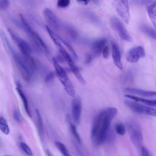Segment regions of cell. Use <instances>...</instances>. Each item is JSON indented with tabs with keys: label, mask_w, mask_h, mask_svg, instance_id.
<instances>
[{
	"label": "cell",
	"mask_w": 156,
	"mask_h": 156,
	"mask_svg": "<svg viewBox=\"0 0 156 156\" xmlns=\"http://www.w3.org/2000/svg\"><path fill=\"white\" fill-rule=\"evenodd\" d=\"M117 112L116 108L108 107L96 115L91 130V138L94 145L98 146L105 142L110 123Z\"/></svg>",
	"instance_id": "6da1fadb"
},
{
	"label": "cell",
	"mask_w": 156,
	"mask_h": 156,
	"mask_svg": "<svg viewBox=\"0 0 156 156\" xmlns=\"http://www.w3.org/2000/svg\"><path fill=\"white\" fill-rule=\"evenodd\" d=\"M2 36V38L3 39V40L5 41V43H6L5 44L7 45L9 50L10 51L13 58L19 69L20 73H21L23 79L27 82H29L32 80L33 76H34V73L30 70V69L29 68V66H27V65L26 64V63L25 62L23 57H22L21 54L17 53L12 48V46H11L10 43L9 42V41L7 40L6 36L2 33L1 34Z\"/></svg>",
	"instance_id": "7a4b0ae2"
},
{
	"label": "cell",
	"mask_w": 156,
	"mask_h": 156,
	"mask_svg": "<svg viewBox=\"0 0 156 156\" xmlns=\"http://www.w3.org/2000/svg\"><path fill=\"white\" fill-rule=\"evenodd\" d=\"M20 18L22 27L24 32L26 33V34L28 35L30 40L34 43L33 44L34 45V46L36 48H37L38 51H41L46 54H48V48L44 43V42L43 41V40L40 37V36L37 33H36L32 28H31L26 18L22 15H20Z\"/></svg>",
	"instance_id": "3957f363"
},
{
	"label": "cell",
	"mask_w": 156,
	"mask_h": 156,
	"mask_svg": "<svg viewBox=\"0 0 156 156\" xmlns=\"http://www.w3.org/2000/svg\"><path fill=\"white\" fill-rule=\"evenodd\" d=\"M52 63L55 71L56 75L58 79H59V80L60 81V82L62 83L65 88V90L68 94L69 96L74 97L75 91H74L73 85L71 82V80H69V79L68 78L65 70L59 64L57 60L54 57L52 58Z\"/></svg>",
	"instance_id": "277c9868"
},
{
	"label": "cell",
	"mask_w": 156,
	"mask_h": 156,
	"mask_svg": "<svg viewBox=\"0 0 156 156\" xmlns=\"http://www.w3.org/2000/svg\"><path fill=\"white\" fill-rule=\"evenodd\" d=\"M127 130L132 143L137 148H141L143 143V133L140 124L131 119L126 122Z\"/></svg>",
	"instance_id": "5b68a950"
},
{
	"label": "cell",
	"mask_w": 156,
	"mask_h": 156,
	"mask_svg": "<svg viewBox=\"0 0 156 156\" xmlns=\"http://www.w3.org/2000/svg\"><path fill=\"white\" fill-rule=\"evenodd\" d=\"M9 32L14 41V42L18 46L20 49V54L24 58H30L32 56V48L30 46L23 38H20L16 34H15L12 30H9Z\"/></svg>",
	"instance_id": "8992f818"
},
{
	"label": "cell",
	"mask_w": 156,
	"mask_h": 156,
	"mask_svg": "<svg viewBox=\"0 0 156 156\" xmlns=\"http://www.w3.org/2000/svg\"><path fill=\"white\" fill-rule=\"evenodd\" d=\"M126 105L132 111L135 113L144 114L156 117V109L136 103L135 101H130L129 99L125 101Z\"/></svg>",
	"instance_id": "52a82bcc"
},
{
	"label": "cell",
	"mask_w": 156,
	"mask_h": 156,
	"mask_svg": "<svg viewBox=\"0 0 156 156\" xmlns=\"http://www.w3.org/2000/svg\"><path fill=\"white\" fill-rule=\"evenodd\" d=\"M115 8L119 16L126 23L130 20V12L128 0H113Z\"/></svg>",
	"instance_id": "ba28073f"
},
{
	"label": "cell",
	"mask_w": 156,
	"mask_h": 156,
	"mask_svg": "<svg viewBox=\"0 0 156 156\" xmlns=\"http://www.w3.org/2000/svg\"><path fill=\"white\" fill-rule=\"evenodd\" d=\"M110 24L112 27L118 32L121 38L127 41H131L132 40L129 32L118 18L116 17L112 18L110 19Z\"/></svg>",
	"instance_id": "9c48e42d"
},
{
	"label": "cell",
	"mask_w": 156,
	"mask_h": 156,
	"mask_svg": "<svg viewBox=\"0 0 156 156\" xmlns=\"http://www.w3.org/2000/svg\"><path fill=\"white\" fill-rule=\"evenodd\" d=\"M144 49L141 46H138L130 49L126 54V60L130 63H136L141 58L145 56Z\"/></svg>",
	"instance_id": "30bf717a"
},
{
	"label": "cell",
	"mask_w": 156,
	"mask_h": 156,
	"mask_svg": "<svg viewBox=\"0 0 156 156\" xmlns=\"http://www.w3.org/2000/svg\"><path fill=\"white\" fill-rule=\"evenodd\" d=\"M43 17L49 24V27L51 29L57 30L60 27V23L58 20L55 14L49 9L45 8L43 11Z\"/></svg>",
	"instance_id": "8fae6325"
},
{
	"label": "cell",
	"mask_w": 156,
	"mask_h": 156,
	"mask_svg": "<svg viewBox=\"0 0 156 156\" xmlns=\"http://www.w3.org/2000/svg\"><path fill=\"white\" fill-rule=\"evenodd\" d=\"M82 112V102L79 98H75L71 104L72 117L76 124H79L80 119Z\"/></svg>",
	"instance_id": "7c38bea8"
},
{
	"label": "cell",
	"mask_w": 156,
	"mask_h": 156,
	"mask_svg": "<svg viewBox=\"0 0 156 156\" xmlns=\"http://www.w3.org/2000/svg\"><path fill=\"white\" fill-rule=\"evenodd\" d=\"M107 41L106 39L101 38L93 42L91 46V54H90L92 57H98L102 54L104 46L107 44Z\"/></svg>",
	"instance_id": "4fadbf2b"
},
{
	"label": "cell",
	"mask_w": 156,
	"mask_h": 156,
	"mask_svg": "<svg viewBox=\"0 0 156 156\" xmlns=\"http://www.w3.org/2000/svg\"><path fill=\"white\" fill-rule=\"evenodd\" d=\"M112 53L113 63L115 66L119 69H122V63L121 59V54L116 44L113 41L111 42Z\"/></svg>",
	"instance_id": "5bb4252c"
},
{
	"label": "cell",
	"mask_w": 156,
	"mask_h": 156,
	"mask_svg": "<svg viewBox=\"0 0 156 156\" xmlns=\"http://www.w3.org/2000/svg\"><path fill=\"white\" fill-rule=\"evenodd\" d=\"M16 90L20 96V97L21 99V101H23V105H24V110L26 111V112L27 113V114L30 116L31 114H30V108H29V102L27 101V99L26 98V94H24L21 87L20 86V83H17L16 84Z\"/></svg>",
	"instance_id": "9a60e30c"
},
{
	"label": "cell",
	"mask_w": 156,
	"mask_h": 156,
	"mask_svg": "<svg viewBox=\"0 0 156 156\" xmlns=\"http://www.w3.org/2000/svg\"><path fill=\"white\" fill-rule=\"evenodd\" d=\"M124 90L127 92H129L132 94H135L143 96H153L156 95V91H146L144 90H141L138 88H126Z\"/></svg>",
	"instance_id": "2e32d148"
},
{
	"label": "cell",
	"mask_w": 156,
	"mask_h": 156,
	"mask_svg": "<svg viewBox=\"0 0 156 156\" xmlns=\"http://www.w3.org/2000/svg\"><path fill=\"white\" fill-rule=\"evenodd\" d=\"M147 12L151 21L156 29V1H153L147 5Z\"/></svg>",
	"instance_id": "e0dca14e"
},
{
	"label": "cell",
	"mask_w": 156,
	"mask_h": 156,
	"mask_svg": "<svg viewBox=\"0 0 156 156\" xmlns=\"http://www.w3.org/2000/svg\"><path fill=\"white\" fill-rule=\"evenodd\" d=\"M125 96L130 99L135 101L136 102H140L147 104L150 106H156V99H147L142 98H140L138 96H135L131 94H126Z\"/></svg>",
	"instance_id": "ac0fdd59"
},
{
	"label": "cell",
	"mask_w": 156,
	"mask_h": 156,
	"mask_svg": "<svg viewBox=\"0 0 156 156\" xmlns=\"http://www.w3.org/2000/svg\"><path fill=\"white\" fill-rule=\"evenodd\" d=\"M46 29L51 39L52 40V41L54 43V44L56 46H57L58 48L59 46H60L62 45V43H61V41L60 40V39L58 38V36L48 26H46Z\"/></svg>",
	"instance_id": "d6986e66"
},
{
	"label": "cell",
	"mask_w": 156,
	"mask_h": 156,
	"mask_svg": "<svg viewBox=\"0 0 156 156\" xmlns=\"http://www.w3.org/2000/svg\"><path fill=\"white\" fill-rule=\"evenodd\" d=\"M36 115H37V122H38V132H39L40 137L43 138V135H44L43 123L42 118H41V116L40 115V113L38 110H36Z\"/></svg>",
	"instance_id": "ffe728a7"
},
{
	"label": "cell",
	"mask_w": 156,
	"mask_h": 156,
	"mask_svg": "<svg viewBox=\"0 0 156 156\" xmlns=\"http://www.w3.org/2000/svg\"><path fill=\"white\" fill-rule=\"evenodd\" d=\"M0 130L5 135H9L10 133L9 126L3 116H0Z\"/></svg>",
	"instance_id": "44dd1931"
},
{
	"label": "cell",
	"mask_w": 156,
	"mask_h": 156,
	"mask_svg": "<svg viewBox=\"0 0 156 156\" xmlns=\"http://www.w3.org/2000/svg\"><path fill=\"white\" fill-rule=\"evenodd\" d=\"M55 144L57 148L58 149V150L62 153L63 156H71L70 155L67 147L63 143H62V142H60V141H55Z\"/></svg>",
	"instance_id": "7402d4cb"
},
{
	"label": "cell",
	"mask_w": 156,
	"mask_h": 156,
	"mask_svg": "<svg viewBox=\"0 0 156 156\" xmlns=\"http://www.w3.org/2000/svg\"><path fill=\"white\" fill-rule=\"evenodd\" d=\"M140 29L144 33L146 34L147 35L156 40V31L155 30L146 25H142L140 27Z\"/></svg>",
	"instance_id": "603a6c76"
},
{
	"label": "cell",
	"mask_w": 156,
	"mask_h": 156,
	"mask_svg": "<svg viewBox=\"0 0 156 156\" xmlns=\"http://www.w3.org/2000/svg\"><path fill=\"white\" fill-rule=\"evenodd\" d=\"M70 130L71 132V133L73 135V136H74V139L76 140V141L79 143L81 144L82 141H81V138L77 130L76 127L73 124H70Z\"/></svg>",
	"instance_id": "cb8c5ba5"
},
{
	"label": "cell",
	"mask_w": 156,
	"mask_h": 156,
	"mask_svg": "<svg viewBox=\"0 0 156 156\" xmlns=\"http://www.w3.org/2000/svg\"><path fill=\"white\" fill-rule=\"evenodd\" d=\"M115 129L116 132L119 135H124L126 132V129L125 126L121 122L116 124Z\"/></svg>",
	"instance_id": "d4e9b609"
},
{
	"label": "cell",
	"mask_w": 156,
	"mask_h": 156,
	"mask_svg": "<svg viewBox=\"0 0 156 156\" xmlns=\"http://www.w3.org/2000/svg\"><path fill=\"white\" fill-rule=\"evenodd\" d=\"M20 147L21 149L23 151V152L27 155L28 156H32L33 155V152L30 149V147L24 142L21 141L20 143Z\"/></svg>",
	"instance_id": "484cf974"
},
{
	"label": "cell",
	"mask_w": 156,
	"mask_h": 156,
	"mask_svg": "<svg viewBox=\"0 0 156 156\" xmlns=\"http://www.w3.org/2000/svg\"><path fill=\"white\" fill-rule=\"evenodd\" d=\"M58 38H59V39H60V40L62 42V43H63V44L66 46V48H67L68 49V50L71 52V53L73 54V55L76 58H77V54H76L75 51L74 50V49L72 48V46H71L67 41H66L65 40H64L63 38H62L60 37L59 36H58Z\"/></svg>",
	"instance_id": "4316f807"
},
{
	"label": "cell",
	"mask_w": 156,
	"mask_h": 156,
	"mask_svg": "<svg viewBox=\"0 0 156 156\" xmlns=\"http://www.w3.org/2000/svg\"><path fill=\"white\" fill-rule=\"evenodd\" d=\"M13 119L14 120L18 122V123H21L22 122V117H21V115L20 114V112H19V110L18 109H15L13 110Z\"/></svg>",
	"instance_id": "83f0119b"
},
{
	"label": "cell",
	"mask_w": 156,
	"mask_h": 156,
	"mask_svg": "<svg viewBox=\"0 0 156 156\" xmlns=\"http://www.w3.org/2000/svg\"><path fill=\"white\" fill-rule=\"evenodd\" d=\"M71 0H57V5L59 8H66L70 4Z\"/></svg>",
	"instance_id": "f1b7e54d"
},
{
	"label": "cell",
	"mask_w": 156,
	"mask_h": 156,
	"mask_svg": "<svg viewBox=\"0 0 156 156\" xmlns=\"http://www.w3.org/2000/svg\"><path fill=\"white\" fill-rule=\"evenodd\" d=\"M9 6V0H0V10H6Z\"/></svg>",
	"instance_id": "f546056e"
},
{
	"label": "cell",
	"mask_w": 156,
	"mask_h": 156,
	"mask_svg": "<svg viewBox=\"0 0 156 156\" xmlns=\"http://www.w3.org/2000/svg\"><path fill=\"white\" fill-rule=\"evenodd\" d=\"M54 77H55V74L53 72H51L46 76L45 78V82L46 83H51L54 80Z\"/></svg>",
	"instance_id": "4dcf8cb0"
},
{
	"label": "cell",
	"mask_w": 156,
	"mask_h": 156,
	"mask_svg": "<svg viewBox=\"0 0 156 156\" xmlns=\"http://www.w3.org/2000/svg\"><path fill=\"white\" fill-rule=\"evenodd\" d=\"M141 156H152L150 151L144 146L141 147Z\"/></svg>",
	"instance_id": "1f68e13d"
},
{
	"label": "cell",
	"mask_w": 156,
	"mask_h": 156,
	"mask_svg": "<svg viewBox=\"0 0 156 156\" xmlns=\"http://www.w3.org/2000/svg\"><path fill=\"white\" fill-rule=\"evenodd\" d=\"M102 56L104 58H106L108 57V55H109V48H108V46L107 45V44L104 46L103 50H102Z\"/></svg>",
	"instance_id": "d6a6232c"
},
{
	"label": "cell",
	"mask_w": 156,
	"mask_h": 156,
	"mask_svg": "<svg viewBox=\"0 0 156 156\" xmlns=\"http://www.w3.org/2000/svg\"><path fill=\"white\" fill-rule=\"evenodd\" d=\"M134 1L136 3L138 4H148L150 3L151 2H152V0H134Z\"/></svg>",
	"instance_id": "836d02e7"
},
{
	"label": "cell",
	"mask_w": 156,
	"mask_h": 156,
	"mask_svg": "<svg viewBox=\"0 0 156 156\" xmlns=\"http://www.w3.org/2000/svg\"><path fill=\"white\" fill-rule=\"evenodd\" d=\"M79 2H80V3H82V4H87L90 0H77Z\"/></svg>",
	"instance_id": "e575fe53"
},
{
	"label": "cell",
	"mask_w": 156,
	"mask_h": 156,
	"mask_svg": "<svg viewBox=\"0 0 156 156\" xmlns=\"http://www.w3.org/2000/svg\"><path fill=\"white\" fill-rule=\"evenodd\" d=\"M46 154H47L48 156H54V155L52 154V153H51L49 150H46Z\"/></svg>",
	"instance_id": "d590c367"
},
{
	"label": "cell",
	"mask_w": 156,
	"mask_h": 156,
	"mask_svg": "<svg viewBox=\"0 0 156 156\" xmlns=\"http://www.w3.org/2000/svg\"><path fill=\"white\" fill-rule=\"evenodd\" d=\"M4 156H10V155H4Z\"/></svg>",
	"instance_id": "8d00e7d4"
}]
</instances>
